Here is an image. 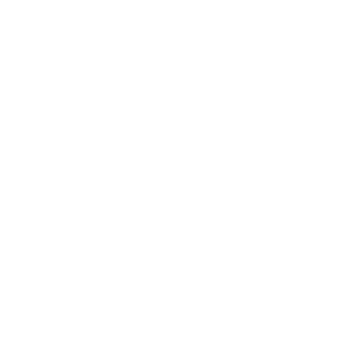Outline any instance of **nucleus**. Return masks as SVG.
Instances as JSON below:
<instances>
[]
</instances>
